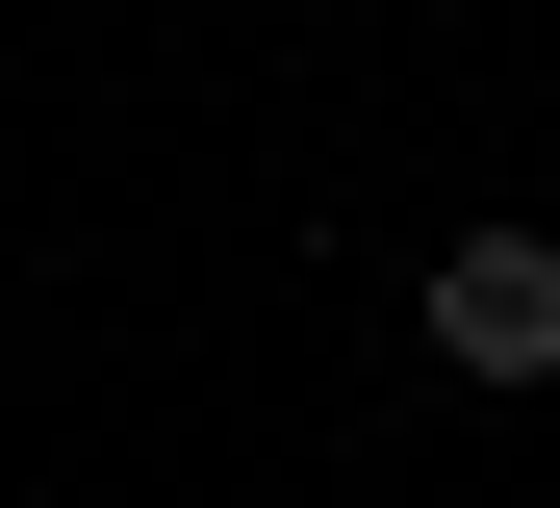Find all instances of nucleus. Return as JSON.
<instances>
[{
    "label": "nucleus",
    "mask_w": 560,
    "mask_h": 508,
    "mask_svg": "<svg viewBox=\"0 0 560 508\" xmlns=\"http://www.w3.org/2000/svg\"><path fill=\"white\" fill-rule=\"evenodd\" d=\"M433 356L458 381H560V229H458L433 255Z\"/></svg>",
    "instance_id": "obj_1"
}]
</instances>
